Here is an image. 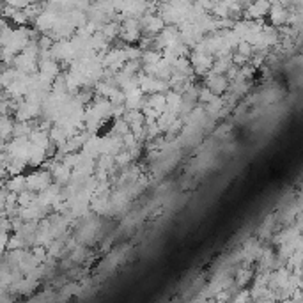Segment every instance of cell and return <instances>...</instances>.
<instances>
[{"label": "cell", "instance_id": "6da1fadb", "mask_svg": "<svg viewBox=\"0 0 303 303\" xmlns=\"http://www.w3.org/2000/svg\"><path fill=\"white\" fill-rule=\"evenodd\" d=\"M50 179H51V174L46 172V170L32 172L30 175L25 177V188L30 191H43L50 186Z\"/></svg>", "mask_w": 303, "mask_h": 303}, {"label": "cell", "instance_id": "7a4b0ae2", "mask_svg": "<svg viewBox=\"0 0 303 303\" xmlns=\"http://www.w3.org/2000/svg\"><path fill=\"white\" fill-rule=\"evenodd\" d=\"M268 11H270V0H252L246 6L245 16L248 20H254V22H261L264 16H268Z\"/></svg>", "mask_w": 303, "mask_h": 303}, {"label": "cell", "instance_id": "3957f363", "mask_svg": "<svg viewBox=\"0 0 303 303\" xmlns=\"http://www.w3.org/2000/svg\"><path fill=\"white\" fill-rule=\"evenodd\" d=\"M206 83H207V89L213 94L225 93L227 87H229V80H227V77H223V75H215V73H207Z\"/></svg>", "mask_w": 303, "mask_h": 303}, {"label": "cell", "instance_id": "277c9868", "mask_svg": "<svg viewBox=\"0 0 303 303\" xmlns=\"http://www.w3.org/2000/svg\"><path fill=\"white\" fill-rule=\"evenodd\" d=\"M14 131V121H11L7 115H0V140H7L13 137Z\"/></svg>", "mask_w": 303, "mask_h": 303}]
</instances>
